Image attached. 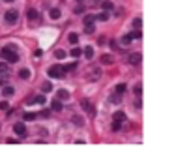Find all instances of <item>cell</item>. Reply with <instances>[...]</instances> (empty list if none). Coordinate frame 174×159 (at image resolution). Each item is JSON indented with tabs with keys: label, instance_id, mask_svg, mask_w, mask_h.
Segmentation results:
<instances>
[{
	"label": "cell",
	"instance_id": "obj_1",
	"mask_svg": "<svg viewBox=\"0 0 174 159\" xmlns=\"http://www.w3.org/2000/svg\"><path fill=\"white\" fill-rule=\"evenodd\" d=\"M0 55H2L9 64H15L17 60H19V55H17V51H15V47H4L2 51H0Z\"/></svg>",
	"mask_w": 174,
	"mask_h": 159
},
{
	"label": "cell",
	"instance_id": "obj_2",
	"mask_svg": "<svg viewBox=\"0 0 174 159\" xmlns=\"http://www.w3.org/2000/svg\"><path fill=\"white\" fill-rule=\"evenodd\" d=\"M49 77L51 79H64V75H66V69H64L62 66H58V64H54V66L49 68Z\"/></svg>",
	"mask_w": 174,
	"mask_h": 159
},
{
	"label": "cell",
	"instance_id": "obj_3",
	"mask_svg": "<svg viewBox=\"0 0 174 159\" xmlns=\"http://www.w3.org/2000/svg\"><path fill=\"white\" fill-rule=\"evenodd\" d=\"M17 17H19V13L15 12V9H9V12H6V23L8 25H15Z\"/></svg>",
	"mask_w": 174,
	"mask_h": 159
},
{
	"label": "cell",
	"instance_id": "obj_4",
	"mask_svg": "<svg viewBox=\"0 0 174 159\" xmlns=\"http://www.w3.org/2000/svg\"><path fill=\"white\" fill-rule=\"evenodd\" d=\"M140 60H142V56H140V52H131V55L127 56V62L131 64V66H139Z\"/></svg>",
	"mask_w": 174,
	"mask_h": 159
},
{
	"label": "cell",
	"instance_id": "obj_5",
	"mask_svg": "<svg viewBox=\"0 0 174 159\" xmlns=\"http://www.w3.org/2000/svg\"><path fill=\"white\" fill-rule=\"evenodd\" d=\"M34 103L43 105V103H45V95H34V98H28V105H34Z\"/></svg>",
	"mask_w": 174,
	"mask_h": 159
},
{
	"label": "cell",
	"instance_id": "obj_6",
	"mask_svg": "<svg viewBox=\"0 0 174 159\" xmlns=\"http://www.w3.org/2000/svg\"><path fill=\"white\" fill-rule=\"evenodd\" d=\"M13 131L17 135H26V127H25V124H15L13 125Z\"/></svg>",
	"mask_w": 174,
	"mask_h": 159
},
{
	"label": "cell",
	"instance_id": "obj_7",
	"mask_svg": "<svg viewBox=\"0 0 174 159\" xmlns=\"http://www.w3.org/2000/svg\"><path fill=\"white\" fill-rule=\"evenodd\" d=\"M28 19H32V21H38V19H39V13H38V9L30 8V9H28Z\"/></svg>",
	"mask_w": 174,
	"mask_h": 159
},
{
	"label": "cell",
	"instance_id": "obj_8",
	"mask_svg": "<svg viewBox=\"0 0 174 159\" xmlns=\"http://www.w3.org/2000/svg\"><path fill=\"white\" fill-rule=\"evenodd\" d=\"M51 109H52V111H56V112H60V111H62V103H60V99H52Z\"/></svg>",
	"mask_w": 174,
	"mask_h": 159
},
{
	"label": "cell",
	"instance_id": "obj_9",
	"mask_svg": "<svg viewBox=\"0 0 174 159\" xmlns=\"http://www.w3.org/2000/svg\"><path fill=\"white\" fill-rule=\"evenodd\" d=\"M68 98H69L68 90H58V92H56V99H60V101H62V99H68Z\"/></svg>",
	"mask_w": 174,
	"mask_h": 159
},
{
	"label": "cell",
	"instance_id": "obj_10",
	"mask_svg": "<svg viewBox=\"0 0 174 159\" xmlns=\"http://www.w3.org/2000/svg\"><path fill=\"white\" fill-rule=\"evenodd\" d=\"M112 120H118V122H125V114L122 112V111H116L114 112V118Z\"/></svg>",
	"mask_w": 174,
	"mask_h": 159
},
{
	"label": "cell",
	"instance_id": "obj_11",
	"mask_svg": "<svg viewBox=\"0 0 174 159\" xmlns=\"http://www.w3.org/2000/svg\"><path fill=\"white\" fill-rule=\"evenodd\" d=\"M13 88L12 86H4V90H2V95H4V98H9V95H13Z\"/></svg>",
	"mask_w": 174,
	"mask_h": 159
},
{
	"label": "cell",
	"instance_id": "obj_12",
	"mask_svg": "<svg viewBox=\"0 0 174 159\" xmlns=\"http://www.w3.org/2000/svg\"><path fill=\"white\" fill-rule=\"evenodd\" d=\"M49 13H51V19H60V15H62L58 8H52V9H51Z\"/></svg>",
	"mask_w": 174,
	"mask_h": 159
},
{
	"label": "cell",
	"instance_id": "obj_13",
	"mask_svg": "<svg viewBox=\"0 0 174 159\" xmlns=\"http://www.w3.org/2000/svg\"><path fill=\"white\" fill-rule=\"evenodd\" d=\"M19 77H21V79H30V69L23 68V69L19 71Z\"/></svg>",
	"mask_w": 174,
	"mask_h": 159
},
{
	"label": "cell",
	"instance_id": "obj_14",
	"mask_svg": "<svg viewBox=\"0 0 174 159\" xmlns=\"http://www.w3.org/2000/svg\"><path fill=\"white\" fill-rule=\"evenodd\" d=\"M81 105H82V109L94 112V111H92V103H90V99H82V101H81Z\"/></svg>",
	"mask_w": 174,
	"mask_h": 159
},
{
	"label": "cell",
	"instance_id": "obj_15",
	"mask_svg": "<svg viewBox=\"0 0 174 159\" xmlns=\"http://www.w3.org/2000/svg\"><path fill=\"white\" fill-rule=\"evenodd\" d=\"M84 56L90 60V58L94 56V47H84Z\"/></svg>",
	"mask_w": 174,
	"mask_h": 159
},
{
	"label": "cell",
	"instance_id": "obj_16",
	"mask_svg": "<svg viewBox=\"0 0 174 159\" xmlns=\"http://www.w3.org/2000/svg\"><path fill=\"white\" fill-rule=\"evenodd\" d=\"M23 118H25L26 122H32V120H36V114H34V112H25Z\"/></svg>",
	"mask_w": 174,
	"mask_h": 159
},
{
	"label": "cell",
	"instance_id": "obj_17",
	"mask_svg": "<svg viewBox=\"0 0 174 159\" xmlns=\"http://www.w3.org/2000/svg\"><path fill=\"white\" fill-rule=\"evenodd\" d=\"M101 62H103V64H112L114 58H112L111 55H103V56H101Z\"/></svg>",
	"mask_w": 174,
	"mask_h": 159
},
{
	"label": "cell",
	"instance_id": "obj_18",
	"mask_svg": "<svg viewBox=\"0 0 174 159\" xmlns=\"http://www.w3.org/2000/svg\"><path fill=\"white\" fill-rule=\"evenodd\" d=\"M120 127H122V122L112 120V125H111V129H112V131H120Z\"/></svg>",
	"mask_w": 174,
	"mask_h": 159
},
{
	"label": "cell",
	"instance_id": "obj_19",
	"mask_svg": "<svg viewBox=\"0 0 174 159\" xmlns=\"http://www.w3.org/2000/svg\"><path fill=\"white\" fill-rule=\"evenodd\" d=\"M41 90H43V92H51V90H52V84H51L49 81L43 82V84H41Z\"/></svg>",
	"mask_w": 174,
	"mask_h": 159
},
{
	"label": "cell",
	"instance_id": "obj_20",
	"mask_svg": "<svg viewBox=\"0 0 174 159\" xmlns=\"http://www.w3.org/2000/svg\"><path fill=\"white\" fill-rule=\"evenodd\" d=\"M8 79H9V75H8V73L0 71V84H6V82H8Z\"/></svg>",
	"mask_w": 174,
	"mask_h": 159
},
{
	"label": "cell",
	"instance_id": "obj_21",
	"mask_svg": "<svg viewBox=\"0 0 174 159\" xmlns=\"http://www.w3.org/2000/svg\"><path fill=\"white\" fill-rule=\"evenodd\" d=\"M125 90H127V86H125L124 82H120V84H118V86H116V94H124Z\"/></svg>",
	"mask_w": 174,
	"mask_h": 159
},
{
	"label": "cell",
	"instance_id": "obj_22",
	"mask_svg": "<svg viewBox=\"0 0 174 159\" xmlns=\"http://www.w3.org/2000/svg\"><path fill=\"white\" fill-rule=\"evenodd\" d=\"M95 21V17L94 15H84V25H92Z\"/></svg>",
	"mask_w": 174,
	"mask_h": 159
},
{
	"label": "cell",
	"instance_id": "obj_23",
	"mask_svg": "<svg viewBox=\"0 0 174 159\" xmlns=\"http://www.w3.org/2000/svg\"><path fill=\"white\" fill-rule=\"evenodd\" d=\"M131 41H133V36H131V34H129V36H124V38H122V43H125V45H129Z\"/></svg>",
	"mask_w": 174,
	"mask_h": 159
},
{
	"label": "cell",
	"instance_id": "obj_24",
	"mask_svg": "<svg viewBox=\"0 0 174 159\" xmlns=\"http://www.w3.org/2000/svg\"><path fill=\"white\" fill-rule=\"evenodd\" d=\"M84 32L86 34H94V23L92 25H84Z\"/></svg>",
	"mask_w": 174,
	"mask_h": 159
},
{
	"label": "cell",
	"instance_id": "obj_25",
	"mask_svg": "<svg viewBox=\"0 0 174 159\" xmlns=\"http://www.w3.org/2000/svg\"><path fill=\"white\" fill-rule=\"evenodd\" d=\"M101 6H103V9H105V12H111V9L114 8V6H112V2H103Z\"/></svg>",
	"mask_w": 174,
	"mask_h": 159
},
{
	"label": "cell",
	"instance_id": "obj_26",
	"mask_svg": "<svg viewBox=\"0 0 174 159\" xmlns=\"http://www.w3.org/2000/svg\"><path fill=\"white\" fill-rule=\"evenodd\" d=\"M77 41H79V36H77V34H69V43H73V45H75Z\"/></svg>",
	"mask_w": 174,
	"mask_h": 159
},
{
	"label": "cell",
	"instance_id": "obj_27",
	"mask_svg": "<svg viewBox=\"0 0 174 159\" xmlns=\"http://www.w3.org/2000/svg\"><path fill=\"white\" fill-rule=\"evenodd\" d=\"M54 56H56L58 60H62V58H66V52H64V51H56V52H54Z\"/></svg>",
	"mask_w": 174,
	"mask_h": 159
},
{
	"label": "cell",
	"instance_id": "obj_28",
	"mask_svg": "<svg viewBox=\"0 0 174 159\" xmlns=\"http://www.w3.org/2000/svg\"><path fill=\"white\" fill-rule=\"evenodd\" d=\"M95 19H99V21H109V13H105V12H103V13H99V15H97Z\"/></svg>",
	"mask_w": 174,
	"mask_h": 159
},
{
	"label": "cell",
	"instance_id": "obj_29",
	"mask_svg": "<svg viewBox=\"0 0 174 159\" xmlns=\"http://www.w3.org/2000/svg\"><path fill=\"white\" fill-rule=\"evenodd\" d=\"M81 55H82V51H81V49H73V51H71V56H75V58L81 56Z\"/></svg>",
	"mask_w": 174,
	"mask_h": 159
},
{
	"label": "cell",
	"instance_id": "obj_30",
	"mask_svg": "<svg viewBox=\"0 0 174 159\" xmlns=\"http://www.w3.org/2000/svg\"><path fill=\"white\" fill-rule=\"evenodd\" d=\"M0 71L8 73V71H9V66H8V64H0Z\"/></svg>",
	"mask_w": 174,
	"mask_h": 159
},
{
	"label": "cell",
	"instance_id": "obj_31",
	"mask_svg": "<svg viewBox=\"0 0 174 159\" xmlns=\"http://www.w3.org/2000/svg\"><path fill=\"white\" fill-rule=\"evenodd\" d=\"M140 25H142V21H140V19L137 17V19L133 21V26H135V28H140Z\"/></svg>",
	"mask_w": 174,
	"mask_h": 159
},
{
	"label": "cell",
	"instance_id": "obj_32",
	"mask_svg": "<svg viewBox=\"0 0 174 159\" xmlns=\"http://www.w3.org/2000/svg\"><path fill=\"white\" fill-rule=\"evenodd\" d=\"M0 109H2V111H8V109H9V105H8L6 101H0Z\"/></svg>",
	"mask_w": 174,
	"mask_h": 159
},
{
	"label": "cell",
	"instance_id": "obj_33",
	"mask_svg": "<svg viewBox=\"0 0 174 159\" xmlns=\"http://www.w3.org/2000/svg\"><path fill=\"white\" fill-rule=\"evenodd\" d=\"M131 36H133V38H137V39H139V38H140V36H142V32H140V30H139V28H137V30H135V32H133V34H131Z\"/></svg>",
	"mask_w": 174,
	"mask_h": 159
},
{
	"label": "cell",
	"instance_id": "obj_34",
	"mask_svg": "<svg viewBox=\"0 0 174 159\" xmlns=\"http://www.w3.org/2000/svg\"><path fill=\"white\" fill-rule=\"evenodd\" d=\"M140 92H142V86H140V84H137V86H135V94L140 95Z\"/></svg>",
	"mask_w": 174,
	"mask_h": 159
},
{
	"label": "cell",
	"instance_id": "obj_35",
	"mask_svg": "<svg viewBox=\"0 0 174 159\" xmlns=\"http://www.w3.org/2000/svg\"><path fill=\"white\" fill-rule=\"evenodd\" d=\"M111 101L112 103H118V101H120V95H111Z\"/></svg>",
	"mask_w": 174,
	"mask_h": 159
},
{
	"label": "cell",
	"instance_id": "obj_36",
	"mask_svg": "<svg viewBox=\"0 0 174 159\" xmlns=\"http://www.w3.org/2000/svg\"><path fill=\"white\" fill-rule=\"evenodd\" d=\"M82 12H84L82 6H77V8H75V13H82Z\"/></svg>",
	"mask_w": 174,
	"mask_h": 159
},
{
	"label": "cell",
	"instance_id": "obj_37",
	"mask_svg": "<svg viewBox=\"0 0 174 159\" xmlns=\"http://www.w3.org/2000/svg\"><path fill=\"white\" fill-rule=\"evenodd\" d=\"M73 120H75V124H77V125H82V120L79 118V116H75V118H73Z\"/></svg>",
	"mask_w": 174,
	"mask_h": 159
},
{
	"label": "cell",
	"instance_id": "obj_38",
	"mask_svg": "<svg viewBox=\"0 0 174 159\" xmlns=\"http://www.w3.org/2000/svg\"><path fill=\"white\" fill-rule=\"evenodd\" d=\"M135 107H137V109H140V107H142V103H140V99H137V101H135Z\"/></svg>",
	"mask_w": 174,
	"mask_h": 159
},
{
	"label": "cell",
	"instance_id": "obj_39",
	"mask_svg": "<svg viewBox=\"0 0 174 159\" xmlns=\"http://www.w3.org/2000/svg\"><path fill=\"white\" fill-rule=\"evenodd\" d=\"M4 2H13V0H4Z\"/></svg>",
	"mask_w": 174,
	"mask_h": 159
},
{
	"label": "cell",
	"instance_id": "obj_40",
	"mask_svg": "<svg viewBox=\"0 0 174 159\" xmlns=\"http://www.w3.org/2000/svg\"><path fill=\"white\" fill-rule=\"evenodd\" d=\"M79 2H82V0H79Z\"/></svg>",
	"mask_w": 174,
	"mask_h": 159
}]
</instances>
